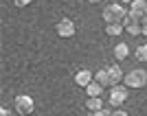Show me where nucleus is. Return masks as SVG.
<instances>
[{
	"instance_id": "nucleus-1",
	"label": "nucleus",
	"mask_w": 147,
	"mask_h": 116,
	"mask_svg": "<svg viewBox=\"0 0 147 116\" xmlns=\"http://www.w3.org/2000/svg\"><path fill=\"white\" fill-rule=\"evenodd\" d=\"M129 9H125V5L121 2H112V5H105L103 7V22L105 24H123V20L127 18Z\"/></svg>"
},
{
	"instance_id": "nucleus-2",
	"label": "nucleus",
	"mask_w": 147,
	"mask_h": 116,
	"mask_svg": "<svg viewBox=\"0 0 147 116\" xmlns=\"http://www.w3.org/2000/svg\"><path fill=\"white\" fill-rule=\"evenodd\" d=\"M13 107H16L18 116H29L35 112V99L29 97V94H18L13 99Z\"/></svg>"
},
{
	"instance_id": "nucleus-3",
	"label": "nucleus",
	"mask_w": 147,
	"mask_h": 116,
	"mask_svg": "<svg viewBox=\"0 0 147 116\" xmlns=\"http://www.w3.org/2000/svg\"><path fill=\"white\" fill-rule=\"evenodd\" d=\"M129 88L125 86V83H121V86H112L110 92H108V101H110L112 107H123V103L127 101L129 97Z\"/></svg>"
},
{
	"instance_id": "nucleus-4",
	"label": "nucleus",
	"mask_w": 147,
	"mask_h": 116,
	"mask_svg": "<svg viewBox=\"0 0 147 116\" xmlns=\"http://www.w3.org/2000/svg\"><path fill=\"white\" fill-rule=\"evenodd\" d=\"M123 83H125L127 88L138 90V88H143V86L147 83V72H145V70H141V68H134V70H129V72L125 74Z\"/></svg>"
},
{
	"instance_id": "nucleus-5",
	"label": "nucleus",
	"mask_w": 147,
	"mask_h": 116,
	"mask_svg": "<svg viewBox=\"0 0 147 116\" xmlns=\"http://www.w3.org/2000/svg\"><path fill=\"white\" fill-rule=\"evenodd\" d=\"M55 31H57V35L64 37V40H70V37L77 33V26H75V22L70 18H61L59 22L55 24Z\"/></svg>"
},
{
	"instance_id": "nucleus-6",
	"label": "nucleus",
	"mask_w": 147,
	"mask_h": 116,
	"mask_svg": "<svg viewBox=\"0 0 147 116\" xmlns=\"http://www.w3.org/2000/svg\"><path fill=\"white\" fill-rule=\"evenodd\" d=\"M127 9H129V15L136 18L141 24H145V22H147V0H134Z\"/></svg>"
},
{
	"instance_id": "nucleus-7",
	"label": "nucleus",
	"mask_w": 147,
	"mask_h": 116,
	"mask_svg": "<svg viewBox=\"0 0 147 116\" xmlns=\"http://www.w3.org/2000/svg\"><path fill=\"white\" fill-rule=\"evenodd\" d=\"M92 81H94V74H92L88 68H81V70L75 72V83H77L79 88H88Z\"/></svg>"
},
{
	"instance_id": "nucleus-8",
	"label": "nucleus",
	"mask_w": 147,
	"mask_h": 116,
	"mask_svg": "<svg viewBox=\"0 0 147 116\" xmlns=\"http://www.w3.org/2000/svg\"><path fill=\"white\" fill-rule=\"evenodd\" d=\"M123 26H125V31H127V33H129V35H141V22H138V20H136V18H132V15H129V13H127V18H125V20H123Z\"/></svg>"
},
{
	"instance_id": "nucleus-9",
	"label": "nucleus",
	"mask_w": 147,
	"mask_h": 116,
	"mask_svg": "<svg viewBox=\"0 0 147 116\" xmlns=\"http://www.w3.org/2000/svg\"><path fill=\"white\" fill-rule=\"evenodd\" d=\"M108 72H110L112 86H121V83H123L125 74H123V70H121V66H119V64H112V66H108Z\"/></svg>"
},
{
	"instance_id": "nucleus-10",
	"label": "nucleus",
	"mask_w": 147,
	"mask_h": 116,
	"mask_svg": "<svg viewBox=\"0 0 147 116\" xmlns=\"http://www.w3.org/2000/svg\"><path fill=\"white\" fill-rule=\"evenodd\" d=\"M112 53H114V59H117V61H123V59H127V57H129V46L125 42H119Z\"/></svg>"
},
{
	"instance_id": "nucleus-11",
	"label": "nucleus",
	"mask_w": 147,
	"mask_h": 116,
	"mask_svg": "<svg viewBox=\"0 0 147 116\" xmlns=\"http://www.w3.org/2000/svg\"><path fill=\"white\" fill-rule=\"evenodd\" d=\"M94 81H99L103 88H112V79H110V72L108 68H101L99 72H94Z\"/></svg>"
},
{
	"instance_id": "nucleus-12",
	"label": "nucleus",
	"mask_w": 147,
	"mask_h": 116,
	"mask_svg": "<svg viewBox=\"0 0 147 116\" xmlns=\"http://www.w3.org/2000/svg\"><path fill=\"white\" fill-rule=\"evenodd\" d=\"M105 105L101 101V97H88L86 99V110L88 112H97V110H103Z\"/></svg>"
},
{
	"instance_id": "nucleus-13",
	"label": "nucleus",
	"mask_w": 147,
	"mask_h": 116,
	"mask_svg": "<svg viewBox=\"0 0 147 116\" xmlns=\"http://www.w3.org/2000/svg\"><path fill=\"white\" fill-rule=\"evenodd\" d=\"M84 90H86V94H88V97H101V94H103V90H105V88L101 86L99 81H92L90 86H88V88H84Z\"/></svg>"
},
{
	"instance_id": "nucleus-14",
	"label": "nucleus",
	"mask_w": 147,
	"mask_h": 116,
	"mask_svg": "<svg viewBox=\"0 0 147 116\" xmlns=\"http://www.w3.org/2000/svg\"><path fill=\"white\" fill-rule=\"evenodd\" d=\"M123 31H125L123 24H105V35H110V37H119Z\"/></svg>"
},
{
	"instance_id": "nucleus-15",
	"label": "nucleus",
	"mask_w": 147,
	"mask_h": 116,
	"mask_svg": "<svg viewBox=\"0 0 147 116\" xmlns=\"http://www.w3.org/2000/svg\"><path fill=\"white\" fill-rule=\"evenodd\" d=\"M136 59L147 61V44H143V46H138V48H136Z\"/></svg>"
},
{
	"instance_id": "nucleus-16",
	"label": "nucleus",
	"mask_w": 147,
	"mask_h": 116,
	"mask_svg": "<svg viewBox=\"0 0 147 116\" xmlns=\"http://www.w3.org/2000/svg\"><path fill=\"white\" fill-rule=\"evenodd\" d=\"M88 116H112V110H97V112H88Z\"/></svg>"
},
{
	"instance_id": "nucleus-17",
	"label": "nucleus",
	"mask_w": 147,
	"mask_h": 116,
	"mask_svg": "<svg viewBox=\"0 0 147 116\" xmlns=\"http://www.w3.org/2000/svg\"><path fill=\"white\" fill-rule=\"evenodd\" d=\"M31 2H35V0H13V5L18 7V9H22V7H29Z\"/></svg>"
},
{
	"instance_id": "nucleus-18",
	"label": "nucleus",
	"mask_w": 147,
	"mask_h": 116,
	"mask_svg": "<svg viewBox=\"0 0 147 116\" xmlns=\"http://www.w3.org/2000/svg\"><path fill=\"white\" fill-rule=\"evenodd\" d=\"M0 116H16V112H11L9 107H0Z\"/></svg>"
},
{
	"instance_id": "nucleus-19",
	"label": "nucleus",
	"mask_w": 147,
	"mask_h": 116,
	"mask_svg": "<svg viewBox=\"0 0 147 116\" xmlns=\"http://www.w3.org/2000/svg\"><path fill=\"white\" fill-rule=\"evenodd\" d=\"M112 116H127V112H123L121 107H117V110H112Z\"/></svg>"
},
{
	"instance_id": "nucleus-20",
	"label": "nucleus",
	"mask_w": 147,
	"mask_h": 116,
	"mask_svg": "<svg viewBox=\"0 0 147 116\" xmlns=\"http://www.w3.org/2000/svg\"><path fill=\"white\" fill-rule=\"evenodd\" d=\"M141 35H145V37H147V22L141 26Z\"/></svg>"
},
{
	"instance_id": "nucleus-21",
	"label": "nucleus",
	"mask_w": 147,
	"mask_h": 116,
	"mask_svg": "<svg viewBox=\"0 0 147 116\" xmlns=\"http://www.w3.org/2000/svg\"><path fill=\"white\" fill-rule=\"evenodd\" d=\"M119 2H121V5H125V7H129L132 2H134V0H119Z\"/></svg>"
},
{
	"instance_id": "nucleus-22",
	"label": "nucleus",
	"mask_w": 147,
	"mask_h": 116,
	"mask_svg": "<svg viewBox=\"0 0 147 116\" xmlns=\"http://www.w3.org/2000/svg\"><path fill=\"white\" fill-rule=\"evenodd\" d=\"M88 2H92V5H97V2H103V0H88Z\"/></svg>"
}]
</instances>
